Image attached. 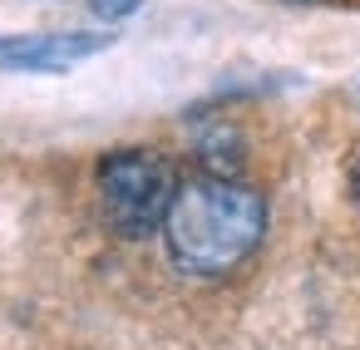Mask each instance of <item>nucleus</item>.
<instances>
[{"label":"nucleus","mask_w":360,"mask_h":350,"mask_svg":"<svg viewBox=\"0 0 360 350\" xmlns=\"http://www.w3.org/2000/svg\"><path fill=\"white\" fill-rule=\"evenodd\" d=\"M266 232V197L237 178L202 173L178 183V197L163 217L168 252L193 276H227L237 271Z\"/></svg>","instance_id":"obj_1"},{"label":"nucleus","mask_w":360,"mask_h":350,"mask_svg":"<svg viewBox=\"0 0 360 350\" xmlns=\"http://www.w3.org/2000/svg\"><path fill=\"white\" fill-rule=\"evenodd\" d=\"M193 153H198L202 173H217V178H237V173H242V158H247L242 134H237L232 124H212V129H202L198 143H193Z\"/></svg>","instance_id":"obj_4"},{"label":"nucleus","mask_w":360,"mask_h":350,"mask_svg":"<svg viewBox=\"0 0 360 350\" xmlns=\"http://www.w3.org/2000/svg\"><path fill=\"white\" fill-rule=\"evenodd\" d=\"M178 197V173L153 148H119L99 163V207L119 237H148L163 227Z\"/></svg>","instance_id":"obj_2"},{"label":"nucleus","mask_w":360,"mask_h":350,"mask_svg":"<svg viewBox=\"0 0 360 350\" xmlns=\"http://www.w3.org/2000/svg\"><path fill=\"white\" fill-rule=\"evenodd\" d=\"M139 6H143V0H89V15H94V20H109V25H114V20H129V15H134Z\"/></svg>","instance_id":"obj_5"},{"label":"nucleus","mask_w":360,"mask_h":350,"mask_svg":"<svg viewBox=\"0 0 360 350\" xmlns=\"http://www.w3.org/2000/svg\"><path fill=\"white\" fill-rule=\"evenodd\" d=\"M350 183H355V202H360V163H355V173H350Z\"/></svg>","instance_id":"obj_6"},{"label":"nucleus","mask_w":360,"mask_h":350,"mask_svg":"<svg viewBox=\"0 0 360 350\" xmlns=\"http://www.w3.org/2000/svg\"><path fill=\"white\" fill-rule=\"evenodd\" d=\"M114 45L109 30H40V35H0V70L20 74H65Z\"/></svg>","instance_id":"obj_3"}]
</instances>
